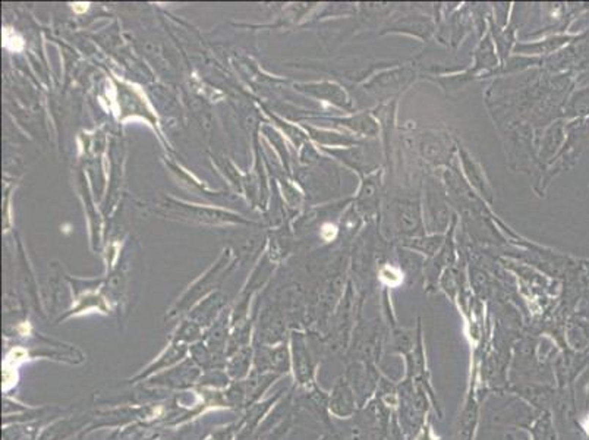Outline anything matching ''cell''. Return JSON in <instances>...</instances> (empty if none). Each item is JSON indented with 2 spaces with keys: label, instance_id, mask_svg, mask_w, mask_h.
Wrapping results in <instances>:
<instances>
[{
  "label": "cell",
  "instance_id": "cell-1",
  "mask_svg": "<svg viewBox=\"0 0 589 440\" xmlns=\"http://www.w3.org/2000/svg\"><path fill=\"white\" fill-rule=\"evenodd\" d=\"M3 44L6 47H9L11 50H21L22 46H24L21 38L13 33L12 30H9V28L3 30Z\"/></svg>",
  "mask_w": 589,
  "mask_h": 440
},
{
  "label": "cell",
  "instance_id": "cell-2",
  "mask_svg": "<svg viewBox=\"0 0 589 440\" xmlns=\"http://www.w3.org/2000/svg\"><path fill=\"white\" fill-rule=\"evenodd\" d=\"M88 3H74L72 5V8H74V11L78 12V13H82V12H85L88 9Z\"/></svg>",
  "mask_w": 589,
  "mask_h": 440
},
{
  "label": "cell",
  "instance_id": "cell-3",
  "mask_svg": "<svg viewBox=\"0 0 589 440\" xmlns=\"http://www.w3.org/2000/svg\"><path fill=\"white\" fill-rule=\"evenodd\" d=\"M585 429H586V431H588V434H589V420L586 421V426H585Z\"/></svg>",
  "mask_w": 589,
  "mask_h": 440
}]
</instances>
